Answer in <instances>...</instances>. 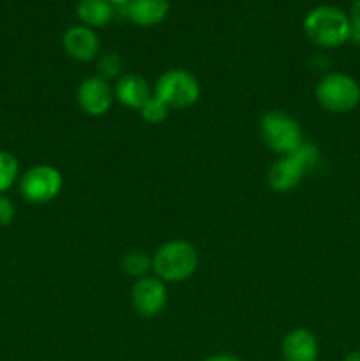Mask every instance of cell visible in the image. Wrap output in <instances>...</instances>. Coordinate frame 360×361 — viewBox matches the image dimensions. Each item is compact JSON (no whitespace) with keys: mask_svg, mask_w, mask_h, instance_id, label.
<instances>
[{"mask_svg":"<svg viewBox=\"0 0 360 361\" xmlns=\"http://www.w3.org/2000/svg\"><path fill=\"white\" fill-rule=\"evenodd\" d=\"M342 361H360V351H353V353H349L348 356H346L344 360Z\"/></svg>","mask_w":360,"mask_h":361,"instance_id":"obj_23","label":"cell"},{"mask_svg":"<svg viewBox=\"0 0 360 361\" xmlns=\"http://www.w3.org/2000/svg\"><path fill=\"white\" fill-rule=\"evenodd\" d=\"M113 88L101 76H88L80 83L76 90V101L81 111L90 116H102L113 104Z\"/></svg>","mask_w":360,"mask_h":361,"instance_id":"obj_9","label":"cell"},{"mask_svg":"<svg viewBox=\"0 0 360 361\" xmlns=\"http://www.w3.org/2000/svg\"><path fill=\"white\" fill-rule=\"evenodd\" d=\"M115 99L131 109H141V106L152 97V90L148 81L143 76L134 73L122 74L115 85Z\"/></svg>","mask_w":360,"mask_h":361,"instance_id":"obj_12","label":"cell"},{"mask_svg":"<svg viewBox=\"0 0 360 361\" xmlns=\"http://www.w3.org/2000/svg\"><path fill=\"white\" fill-rule=\"evenodd\" d=\"M131 300H133L134 310L140 316L155 317L164 310L168 303V289L161 279L147 275L134 282Z\"/></svg>","mask_w":360,"mask_h":361,"instance_id":"obj_8","label":"cell"},{"mask_svg":"<svg viewBox=\"0 0 360 361\" xmlns=\"http://www.w3.org/2000/svg\"><path fill=\"white\" fill-rule=\"evenodd\" d=\"M203 361H242V360H239L233 355H214V356H208V358H205Z\"/></svg>","mask_w":360,"mask_h":361,"instance_id":"obj_21","label":"cell"},{"mask_svg":"<svg viewBox=\"0 0 360 361\" xmlns=\"http://www.w3.org/2000/svg\"><path fill=\"white\" fill-rule=\"evenodd\" d=\"M281 355L284 361H318L320 345L309 330L296 328L282 341Z\"/></svg>","mask_w":360,"mask_h":361,"instance_id":"obj_11","label":"cell"},{"mask_svg":"<svg viewBox=\"0 0 360 361\" xmlns=\"http://www.w3.org/2000/svg\"><path fill=\"white\" fill-rule=\"evenodd\" d=\"M198 250L187 240H169L155 250L152 270L162 282H184L193 277L198 268Z\"/></svg>","mask_w":360,"mask_h":361,"instance_id":"obj_2","label":"cell"},{"mask_svg":"<svg viewBox=\"0 0 360 361\" xmlns=\"http://www.w3.org/2000/svg\"><path fill=\"white\" fill-rule=\"evenodd\" d=\"M113 9L106 0H80L76 6V16L88 28L106 27L113 20Z\"/></svg>","mask_w":360,"mask_h":361,"instance_id":"obj_14","label":"cell"},{"mask_svg":"<svg viewBox=\"0 0 360 361\" xmlns=\"http://www.w3.org/2000/svg\"><path fill=\"white\" fill-rule=\"evenodd\" d=\"M16 217L14 203L7 196H0V226H9Z\"/></svg>","mask_w":360,"mask_h":361,"instance_id":"obj_20","label":"cell"},{"mask_svg":"<svg viewBox=\"0 0 360 361\" xmlns=\"http://www.w3.org/2000/svg\"><path fill=\"white\" fill-rule=\"evenodd\" d=\"M349 23H352V37L349 41L360 46V0H355L352 4V11H349Z\"/></svg>","mask_w":360,"mask_h":361,"instance_id":"obj_19","label":"cell"},{"mask_svg":"<svg viewBox=\"0 0 360 361\" xmlns=\"http://www.w3.org/2000/svg\"><path fill=\"white\" fill-rule=\"evenodd\" d=\"M140 113H141V118H143L145 122L152 123V126H157V123H162L166 118H168L169 108L161 101V99L155 97V95L152 94V97L141 106Z\"/></svg>","mask_w":360,"mask_h":361,"instance_id":"obj_17","label":"cell"},{"mask_svg":"<svg viewBox=\"0 0 360 361\" xmlns=\"http://www.w3.org/2000/svg\"><path fill=\"white\" fill-rule=\"evenodd\" d=\"M261 137L267 143V147L270 150H274L275 154L289 155L304 143L302 129H300L299 122H296L293 116H289L288 113L279 111H268L267 115H263L260 123Z\"/></svg>","mask_w":360,"mask_h":361,"instance_id":"obj_6","label":"cell"},{"mask_svg":"<svg viewBox=\"0 0 360 361\" xmlns=\"http://www.w3.org/2000/svg\"><path fill=\"white\" fill-rule=\"evenodd\" d=\"M200 94V83L193 73L186 69H169L159 76L154 95L169 109H186L196 104Z\"/></svg>","mask_w":360,"mask_h":361,"instance_id":"obj_5","label":"cell"},{"mask_svg":"<svg viewBox=\"0 0 360 361\" xmlns=\"http://www.w3.org/2000/svg\"><path fill=\"white\" fill-rule=\"evenodd\" d=\"M62 48L76 62H90L99 53V37L94 28L78 25L64 32Z\"/></svg>","mask_w":360,"mask_h":361,"instance_id":"obj_10","label":"cell"},{"mask_svg":"<svg viewBox=\"0 0 360 361\" xmlns=\"http://www.w3.org/2000/svg\"><path fill=\"white\" fill-rule=\"evenodd\" d=\"M318 162H320V150L316 145L304 141L293 154L282 155L272 164V168L268 169V183L275 192H289L299 187L304 176Z\"/></svg>","mask_w":360,"mask_h":361,"instance_id":"obj_3","label":"cell"},{"mask_svg":"<svg viewBox=\"0 0 360 361\" xmlns=\"http://www.w3.org/2000/svg\"><path fill=\"white\" fill-rule=\"evenodd\" d=\"M304 32L320 48H339L352 37L349 16L335 6H318L304 18Z\"/></svg>","mask_w":360,"mask_h":361,"instance_id":"obj_1","label":"cell"},{"mask_svg":"<svg viewBox=\"0 0 360 361\" xmlns=\"http://www.w3.org/2000/svg\"><path fill=\"white\" fill-rule=\"evenodd\" d=\"M64 187L62 175L49 164L32 166L20 178V192L28 203L44 204L55 200Z\"/></svg>","mask_w":360,"mask_h":361,"instance_id":"obj_7","label":"cell"},{"mask_svg":"<svg viewBox=\"0 0 360 361\" xmlns=\"http://www.w3.org/2000/svg\"><path fill=\"white\" fill-rule=\"evenodd\" d=\"M124 9L138 27H155L168 16L169 0H129Z\"/></svg>","mask_w":360,"mask_h":361,"instance_id":"obj_13","label":"cell"},{"mask_svg":"<svg viewBox=\"0 0 360 361\" xmlns=\"http://www.w3.org/2000/svg\"><path fill=\"white\" fill-rule=\"evenodd\" d=\"M106 2L112 4L113 7H126L129 4V0H106Z\"/></svg>","mask_w":360,"mask_h":361,"instance_id":"obj_22","label":"cell"},{"mask_svg":"<svg viewBox=\"0 0 360 361\" xmlns=\"http://www.w3.org/2000/svg\"><path fill=\"white\" fill-rule=\"evenodd\" d=\"M316 101L330 113H349L360 104V85L346 73H328L316 85Z\"/></svg>","mask_w":360,"mask_h":361,"instance_id":"obj_4","label":"cell"},{"mask_svg":"<svg viewBox=\"0 0 360 361\" xmlns=\"http://www.w3.org/2000/svg\"><path fill=\"white\" fill-rule=\"evenodd\" d=\"M122 59H120L119 53H104V55L99 59L97 69L99 76L102 80H113V78H120V73H122Z\"/></svg>","mask_w":360,"mask_h":361,"instance_id":"obj_18","label":"cell"},{"mask_svg":"<svg viewBox=\"0 0 360 361\" xmlns=\"http://www.w3.org/2000/svg\"><path fill=\"white\" fill-rule=\"evenodd\" d=\"M18 173H20V166H18L16 157L11 152L0 150V196L16 183Z\"/></svg>","mask_w":360,"mask_h":361,"instance_id":"obj_16","label":"cell"},{"mask_svg":"<svg viewBox=\"0 0 360 361\" xmlns=\"http://www.w3.org/2000/svg\"><path fill=\"white\" fill-rule=\"evenodd\" d=\"M122 270L129 277L143 279L152 270V257L143 250H131L122 257Z\"/></svg>","mask_w":360,"mask_h":361,"instance_id":"obj_15","label":"cell"}]
</instances>
